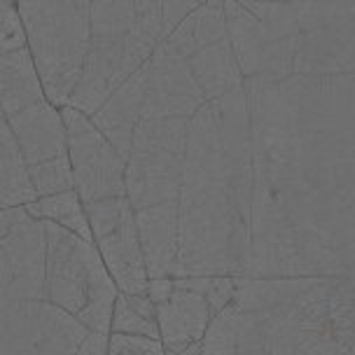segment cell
<instances>
[{"label":"cell","mask_w":355,"mask_h":355,"mask_svg":"<svg viewBox=\"0 0 355 355\" xmlns=\"http://www.w3.org/2000/svg\"><path fill=\"white\" fill-rule=\"evenodd\" d=\"M178 204L245 276L355 281V73L250 75L185 119Z\"/></svg>","instance_id":"obj_1"},{"label":"cell","mask_w":355,"mask_h":355,"mask_svg":"<svg viewBox=\"0 0 355 355\" xmlns=\"http://www.w3.org/2000/svg\"><path fill=\"white\" fill-rule=\"evenodd\" d=\"M353 339V278L241 276L206 329L204 355H348Z\"/></svg>","instance_id":"obj_2"},{"label":"cell","mask_w":355,"mask_h":355,"mask_svg":"<svg viewBox=\"0 0 355 355\" xmlns=\"http://www.w3.org/2000/svg\"><path fill=\"white\" fill-rule=\"evenodd\" d=\"M44 252V220L24 206L0 211V355H103L105 334L49 302Z\"/></svg>","instance_id":"obj_3"},{"label":"cell","mask_w":355,"mask_h":355,"mask_svg":"<svg viewBox=\"0 0 355 355\" xmlns=\"http://www.w3.org/2000/svg\"><path fill=\"white\" fill-rule=\"evenodd\" d=\"M159 35L143 21L133 0H89V40L82 73L68 105L94 117L150 59Z\"/></svg>","instance_id":"obj_4"},{"label":"cell","mask_w":355,"mask_h":355,"mask_svg":"<svg viewBox=\"0 0 355 355\" xmlns=\"http://www.w3.org/2000/svg\"><path fill=\"white\" fill-rule=\"evenodd\" d=\"M44 285L49 302L92 332L107 337L119 290L107 274L96 245L56 222L44 220Z\"/></svg>","instance_id":"obj_5"},{"label":"cell","mask_w":355,"mask_h":355,"mask_svg":"<svg viewBox=\"0 0 355 355\" xmlns=\"http://www.w3.org/2000/svg\"><path fill=\"white\" fill-rule=\"evenodd\" d=\"M17 8L44 96L68 105L87 54L89 0H17Z\"/></svg>","instance_id":"obj_6"},{"label":"cell","mask_w":355,"mask_h":355,"mask_svg":"<svg viewBox=\"0 0 355 355\" xmlns=\"http://www.w3.org/2000/svg\"><path fill=\"white\" fill-rule=\"evenodd\" d=\"M85 211L92 227L94 245L117 290L124 295L145 293L150 276L136 225V211L129 196H107L92 201L85 204Z\"/></svg>","instance_id":"obj_7"},{"label":"cell","mask_w":355,"mask_h":355,"mask_svg":"<svg viewBox=\"0 0 355 355\" xmlns=\"http://www.w3.org/2000/svg\"><path fill=\"white\" fill-rule=\"evenodd\" d=\"M75 192L82 204L126 196V162L94 119L71 105L61 107Z\"/></svg>","instance_id":"obj_8"},{"label":"cell","mask_w":355,"mask_h":355,"mask_svg":"<svg viewBox=\"0 0 355 355\" xmlns=\"http://www.w3.org/2000/svg\"><path fill=\"white\" fill-rule=\"evenodd\" d=\"M8 124L26 168L68 157V138L61 107L49 103L47 98H40L21 107V110L12 112L8 115Z\"/></svg>","instance_id":"obj_9"},{"label":"cell","mask_w":355,"mask_h":355,"mask_svg":"<svg viewBox=\"0 0 355 355\" xmlns=\"http://www.w3.org/2000/svg\"><path fill=\"white\" fill-rule=\"evenodd\" d=\"M211 320L213 309L206 297L178 283L168 300L157 304V325L164 348H182L204 341Z\"/></svg>","instance_id":"obj_10"},{"label":"cell","mask_w":355,"mask_h":355,"mask_svg":"<svg viewBox=\"0 0 355 355\" xmlns=\"http://www.w3.org/2000/svg\"><path fill=\"white\" fill-rule=\"evenodd\" d=\"M136 225L150 278L173 276L178 259V211L175 204H157L136 211Z\"/></svg>","instance_id":"obj_11"},{"label":"cell","mask_w":355,"mask_h":355,"mask_svg":"<svg viewBox=\"0 0 355 355\" xmlns=\"http://www.w3.org/2000/svg\"><path fill=\"white\" fill-rule=\"evenodd\" d=\"M185 61L204 101L218 98L222 94L232 92V89L241 85V80H243L239 61H236V56H234V49L230 42V33L211 44H204V47L194 49L192 54L185 56Z\"/></svg>","instance_id":"obj_12"},{"label":"cell","mask_w":355,"mask_h":355,"mask_svg":"<svg viewBox=\"0 0 355 355\" xmlns=\"http://www.w3.org/2000/svg\"><path fill=\"white\" fill-rule=\"evenodd\" d=\"M40 98L47 96L28 47L0 54V105L5 117Z\"/></svg>","instance_id":"obj_13"},{"label":"cell","mask_w":355,"mask_h":355,"mask_svg":"<svg viewBox=\"0 0 355 355\" xmlns=\"http://www.w3.org/2000/svg\"><path fill=\"white\" fill-rule=\"evenodd\" d=\"M35 199L37 196L31 187L26 164L0 105V211L26 206Z\"/></svg>","instance_id":"obj_14"},{"label":"cell","mask_w":355,"mask_h":355,"mask_svg":"<svg viewBox=\"0 0 355 355\" xmlns=\"http://www.w3.org/2000/svg\"><path fill=\"white\" fill-rule=\"evenodd\" d=\"M24 208H26L33 218L56 222L63 230L78 234V236L94 243L85 204H82L80 194L75 192V189H66V192H56L49 196H37L35 201H31V204H26Z\"/></svg>","instance_id":"obj_15"},{"label":"cell","mask_w":355,"mask_h":355,"mask_svg":"<svg viewBox=\"0 0 355 355\" xmlns=\"http://www.w3.org/2000/svg\"><path fill=\"white\" fill-rule=\"evenodd\" d=\"M112 332L159 339L157 304L150 300L148 293H141V295L119 293L117 295L115 309H112V320H110V334Z\"/></svg>","instance_id":"obj_16"},{"label":"cell","mask_w":355,"mask_h":355,"mask_svg":"<svg viewBox=\"0 0 355 355\" xmlns=\"http://www.w3.org/2000/svg\"><path fill=\"white\" fill-rule=\"evenodd\" d=\"M31 187H33L35 196H49L56 192H66V189H75L73 182V168L68 157L52 162H42L35 166L26 168Z\"/></svg>","instance_id":"obj_17"},{"label":"cell","mask_w":355,"mask_h":355,"mask_svg":"<svg viewBox=\"0 0 355 355\" xmlns=\"http://www.w3.org/2000/svg\"><path fill=\"white\" fill-rule=\"evenodd\" d=\"M175 283L204 295L206 302L211 304L213 315L230 304L234 297V288H236V278L234 276H182L175 278Z\"/></svg>","instance_id":"obj_18"},{"label":"cell","mask_w":355,"mask_h":355,"mask_svg":"<svg viewBox=\"0 0 355 355\" xmlns=\"http://www.w3.org/2000/svg\"><path fill=\"white\" fill-rule=\"evenodd\" d=\"M26 47V33L17 0H0V54Z\"/></svg>","instance_id":"obj_19"},{"label":"cell","mask_w":355,"mask_h":355,"mask_svg":"<svg viewBox=\"0 0 355 355\" xmlns=\"http://www.w3.org/2000/svg\"><path fill=\"white\" fill-rule=\"evenodd\" d=\"M103 355H166L164 344L152 337H133V334H107Z\"/></svg>","instance_id":"obj_20"},{"label":"cell","mask_w":355,"mask_h":355,"mask_svg":"<svg viewBox=\"0 0 355 355\" xmlns=\"http://www.w3.org/2000/svg\"><path fill=\"white\" fill-rule=\"evenodd\" d=\"M173 288H175V281H173V276H166V278H150L148 281V297L155 304H162L164 300H168L171 293H173Z\"/></svg>","instance_id":"obj_21"},{"label":"cell","mask_w":355,"mask_h":355,"mask_svg":"<svg viewBox=\"0 0 355 355\" xmlns=\"http://www.w3.org/2000/svg\"><path fill=\"white\" fill-rule=\"evenodd\" d=\"M166 355H204V341H196V344L182 346V348H164Z\"/></svg>","instance_id":"obj_22"},{"label":"cell","mask_w":355,"mask_h":355,"mask_svg":"<svg viewBox=\"0 0 355 355\" xmlns=\"http://www.w3.org/2000/svg\"><path fill=\"white\" fill-rule=\"evenodd\" d=\"M348 355H355V339H353V344H351V348H348Z\"/></svg>","instance_id":"obj_23"},{"label":"cell","mask_w":355,"mask_h":355,"mask_svg":"<svg viewBox=\"0 0 355 355\" xmlns=\"http://www.w3.org/2000/svg\"><path fill=\"white\" fill-rule=\"evenodd\" d=\"M259 3H274V0H259Z\"/></svg>","instance_id":"obj_24"},{"label":"cell","mask_w":355,"mask_h":355,"mask_svg":"<svg viewBox=\"0 0 355 355\" xmlns=\"http://www.w3.org/2000/svg\"><path fill=\"white\" fill-rule=\"evenodd\" d=\"M199 3H206V0H199Z\"/></svg>","instance_id":"obj_25"}]
</instances>
